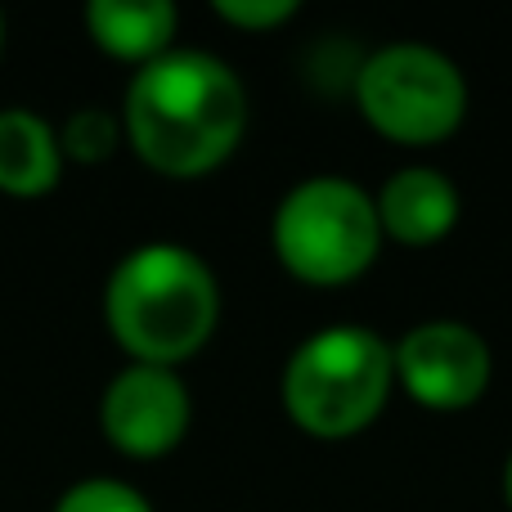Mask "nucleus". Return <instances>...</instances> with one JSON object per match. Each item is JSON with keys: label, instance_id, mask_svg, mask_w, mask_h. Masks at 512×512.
<instances>
[{"label": "nucleus", "instance_id": "obj_1", "mask_svg": "<svg viewBox=\"0 0 512 512\" xmlns=\"http://www.w3.org/2000/svg\"><path fill=\"white\" fill-rule=\"evenodd\" d=\"M135 158L167 180H198L234 158L248 135V90L212 50H167L135 68L122 95Z\"/></svg>", "mask_w": 512, "mask_h": 512}, {"label": "nucleus", "instance_id": "obj_2", "mask_svg": "<svg viewBox=\"0 0 512 512\" xmlns=\"http://www.w3.org/2000/svg\"><path fill=\"white\" fill-rule=\"evenodd\" d=\"M104 324L131 364L180 369L212 342L221 324L216 270L185 243H140L108 274Z\"/></svg>", "mask_w": 512, "mask_h": 512}, {"label": "nucleus", "instance_id": "obj_3", "mask_svg": "<svg viewBox=\"0 0 512 512\" xmlns=\"http://www.w3.org/2000/svg\"><path fill=\"white\" fill-rule=\"evenodd\" d=\"M396 391L391 342L364 324H328L292 346L279 400L292 427L315 441H351L387 409Z\"/></svg>", "mask_w": 512, "mask_h": 512}, {"label": "nucleus", "instance_id": "obj_4", "mask_svg": "<svg viewBox=\"0 0 512 512\" xmlns=\"http://www.w3.org/2000/svg\"><path fill=\"white\" fill-rule=\"evenodd\" d=\"M270 248L306 288L355 283L382 252L373 194L351 176H306L270 216Z\"/></svg>", "mask_w": 512, "mask_h": 512}, {"label": "nucleus", "instance_id": "obj_5", "mask_svg": "<svg viewBox=\"0 0 512 512\" xmlns=\"http://www.w3.org/2000/svg\"><path fill=\"white\" fill-rule=\"evenodd\" d=\"M351 99L360 117L391 144L427 149L450 140L468 117V77L445 50L391 41L364 54Z\"/></svg>", "mask_w": 512, "mask_h": 512}, {"label": "nucleus", "instance_id": "obj_6", "mask_svg": "<svg viewBox=\"0 0 512 512\" xmlns=\"http://www.w3.org/2000/svg\"><path fill=\"white\" fill-rule=\"evenodd\" d=\"M396 387L409 391V400L436 414L472 409L490 391L495 355L490 342L463 319H423L396 346Z\"/></svg>", "mask_w": 512, "mask_h": 512}, {"label": "nucleus", "instance_id": "obj_7", "mask_svg": "<svg viewBox=\"0 0 512 512\" xmlns=\"http://www.w3.org/2000/svg\"><path fill=\"white\" fill-rule=\"evenodd\" d=\"M194 400L180 369L126 364L99 396V432L126 459H162L189 436Z\"/></svg>", "mask_w": 512, "mask_h": 512}, {"label": "nucleus", "instance_id": "obj_8", "mask_svg": "<svg viewBox=\"0 0 512 512\" xmlns=\"http://www.w3.org/2000/svg\"><path fill=\"white\" fill-rule=\"evenodd\" d=\"M373 207H378L382 239L405 243V248H432L463 216L459 185L441 167H427V162L391 171L382 180V189L373 194Z\"/></svg>", "mask_w": 512, "mask_h": 512}, {"label": "nucleus", "instance_id": "obj_9", "mask_svg": "<svg viewBox=\"0 0 512 512\" xmlns=\"http://www.w3.org/2000/svg\"><path fill=\"white\" fill-rule=\"evenodd\" d=\"M176 27L180 9L171 0H90L86 5L90 41L135 68L176 50Z\"/></svg>", "mask_w": 512, "mask_h": 512}, {"label": "nucleus", "instance_id": "obj_10", "mask_svg": "<svg viewBox=\"0 0 512 512\" xmlns=\"http://www.w3.org/2000/svg\"><path fill=\"white\" fill-rule=\"evenodd\" d=\"M59 176V126H50L32 108H0V194L41 198L59 185Z\"/></svg>", "mask_w": 512, "mask_h": 512}, {"label": "nucleus", "instance_id": "obj_11", "mask_svg": "<svg viewBox=\"0 0 512 512\" xmlns=\"http://www.w3.org/2000/svg\"><path fill=\"white\" fill-rule=\"evenodd\" d=\"M122 144H126L122 113H113V108L86 104V108H77V113L63 117V126H59L63 162H81V167H95V162H108V158H113Z\"/></svg>", "mask_w": 512, "mask_h": 512}, {"label": "nucleus", "instance_id": "obj_12", "mask_svg": "<svg viewBox=\"0 0 512 512\" xmlns=\"http://www.w3.org/2000/svg\"><path fill=\"white\" fill-rule=\"evenodd\" d=\"M50 512H153L149 495L117 477H86L54 499Z\"/></svg>", "mask_w": 512, "mask_h": 512}, {"label": "nucleus", "instance_id": "obj_13", "mask_svg": "<svg viewBox=\"0 0 512 512\" xmlns=\"http://www.w3.org/2000/svg\"><path fill=\"white\" fill-rule=\"evenodd\" d=\"M212 9H216V18H225L230 27L270 32V27H283L297 14V0H216Z\"/></svg>", "mask_w": 512, "mask_h": 512}, {"label": "nucleus", "instance_id": "obj_14", "mask_svg": "<svg viewBox=\"0 0 512 512\" xmlns=\"http://www.w3.org/2000/svg\"><path fill=\"white\" fill-rule=\"evenodd\" d=\"M504 504L512 512V450H508V459H504Z\"/></svg>", "mask_w": 512, "mask_h": 512}, {"label": "nucleus", "instance_id": "obj_15", "mask_svg": "<svg viewBox=\"0 0 512 512\" xmlns=\"http://www.w3.org/2000/svg\"><path fill=\"white\" fill-rule=\"evenodd\" d=\"M0 50H5V9H0Z\"/></svg>", "mask_w": 512, "mask_h": 512}]
</instances>
